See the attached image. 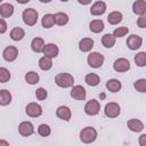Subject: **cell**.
Masks as SVG:
<instances>
[{
  "mask_svg": "<svg viewBox=\"0 0 146 146\" xmlns=\"http://www.w3.org/2000/svg\"><path fill=\"white\" fill-rule=\"evenodd\" d=\"M97 138V131L92 127H86L80 131V139L83 144H91Z\"/></svg>",
  "mask_w": 146,
  "mask_h": 146,
  "instance_id": "1",
  "label": "cell"
},
{
  "mask_svg": "<svg viewBox=\"0 0 146 146\" xmlns=\"http://www.w3.org/2000/svg\"><path fill=\"white\" fill-rule=\"evenodd\" d=\"M55 82L60 88H70V87H73L74 78L70 73L64 72V73H59L55 76Z\"/></svg>",
  "mask_w": 146,
  "mask_h": 146,
  "instance_id": "2",
  "label": "cell"
},
{
  "mask_svg": "<svg viewBox=\"0 0 146 146\" xmlns=\"http://www.w3.org/2000/svg\"><path fill=\"white\" fill-rule=\"evenodd\" d=\"M22 18L27 26H33L38 22V11L33 8H26L23 10Z\"/></svg>",
  "mask_w": 146,
  "mask_h": 146,
  "instance_id": "3",
  "label": "cell"
},
{
  "mask_svg": "<svg viewBox=\"0 0 146 146\" xmlns=\"http://www.w3.org/2000/svg\"><path fill=\"white\" fill-rule=\"evenodd\" d=\"M104 55H102L100 52H97V51H94V52H90L87 57V62L89 64V66L94 67V68H98L100 67L103 64H104Z\"/></svg>",
  "mask_w": 146,
  "mask_h": 146,
  "instance_id": "4",
  "label": "cell"
},
{
  "mask_svg": "<svg viewBox=\"0 0 146 146\" xmlns=\"http://www.w3.org/2000/svg\"><path fill=\"white\" fill-rule=\"evenodd\" d=\"M120 112H121V108H120V105L115 102H111V103H107L105 105V108H104V113L107 117H116L120 115Z\"/></svg>",
  "mask_w": 146,
  "mask_h": 146,
  "instance_id": "5",
  "label": "cell"
},
{
  "mask_svg": "<svg viewBox=\"0 0 146 146\" xmlns=\"http://www.w3.org/2000/svg\"><path fill=\"white\" fill-rule=\"evenodd\" d=\"M100 111V104L96 99H90L84 105V112L87 115H97Z\"/></svg>",
  "mask_w": 146,
  "mask_h": 146,
  "instance_id": "6",
  "label": "cell"
},
{
  "mask_svg": "<svg viewBox=\"0 0 146 146\" xmlns=\"http://www.w3.org/2000/svg\"><path fill=\"white\" fill-rule=\"evenodd\" d=\"M18 56V49L15 46H8L2 51V57L7 62H14Z\"/></svg>",
  "mask_w": 146,
  "mask_h": 146,
  "instance_id": "7",
  "label": "cell"
},
{
  "mask_svg": "<svg viewBox=\"0 0 146 146\" xmlns=\"http://www.w3.org/2000/svg\"><path fill=\"white\" fill-rule=\"evenodd\" d=\"M113 68L119 73L127 72L130 70V62L127 58H117L113 64Z\"/></svg>",
  "mask_w": 146,
  "mask_h": 146,
  "instance_id": "8",
  "label": "cell"
},
{
  "mask_svg": "<svg viewBox=\"0 0 146 146\" xmlns=\"http://www.w3.org/2000/svg\"><path fill=\"white\" fill-rule=\"evenodd\" d=\"M141 43H143V39L141 36L137 35V34H131L128 36V40H127V46L130 50H137L138 48L141 47Z\"/></svg>",
  "mask_w": 146,
  "mask_h": 146,
  "instance_id": "9",
  "label": "cell"
},
{
  "mask_svg": "<svg viewBox=\"0 0 146 146\" xmlns=\"http://www.w3.org/2000/svg\"><path fill=\"white\" fill-rule=\"evenodd\" d=\"M18 132L23 136V137H27L33 135L34 132V127L30 121H23L19 123L18 125Z\"/></svg>",
  "mask_w": 146,
  "mask_h": 146,
  "instance_id": "10",
  "label": "cell"
},
{
  "mask_svg": "<svg viewBox=\"0 0 146 146\" xmlns=\"http://www.w3.org/2000/svg\"><path fill=\"white\" fill-rule=\"evenodd\" d=\"M25 112L31 117H38L42 114V107L36 103H30V104H27Z\"/></svg>",
  "mask_w": 146,
  "mask_h": 146,
  "instance_id": "11",
  "label": "cell"
},
{
  "mask_svg": "<svg viewBox=\"0 0 146 146\" xmlns=\"http://www.w3.org/2000/svg\"><path fill=\"white\" fill-rule=\"evenodd\" d=\"M106 11V3L104 1H96L90 8V14L94 16H100Z\"/></svg>",
  "mask_w": 146,
  "mask_h": 146,
  "instance_id": "12",
  "label": "cell"
},
{
  "mask_svg": "<svg viewBox=\"0 0 146 146\" xmlns=\"http://www.w3.org/2000/svg\"><path fill=\"white\" fill-rule=\"evenodd\" d=\"M86 89L82 86H74L71 90V97L76 99V100H84L86 99Z\"/></svg>",
  "mask_w": 146,
  "mask_h": 146,
  "instance_id": "13",
  "label": "cell"
},
{
  "mask_svg": "<svg viewBox=\"0 0 146 146\" xmlns=\"http://www.w3.org/2000/svg\"><path fill=\"white\" fill-rule=\"evenodd\" d=\"M58 52H59V49L57 47V44L55 43H47L44 49H43V55L46 57H49V58H55L58 56Z\"/></svg>",
  "mask_w": 146,
  "mask_h": 146,
  "instance_id": "14",
  "label": "cell"
},
{
  "mask_svg": "<svg viewBox=\"0 0 146 146\" xmlns=\"http://www.w3.org/2000/svg\"><path fill=\"white\" fill-rule=\"evenodd\" d=\"M56 115H57L59 119L64 120V121H70V120H71V116H72V112H71L70 107L62 105V106H58V107H57V110H56Z\"/></svg>",
  "mask_w": 146,
  "mask_h": 146,
  "instance_id": "15",
  "label": "cell"
},
{
  "mask_svg": "<svg viewBox=\"0 0 146 146\" xmlns=\"http://www.w3.org/2000/svg\"><path fill=\"white\" fill-rule=\"evenodd\" d=\"M127 127L132 132H140L144 130V123L138 119H130L127 122Z\"/></svg>",
  "mask_w": 146,
  "mask_h": 146,
  "instance_id": "16",
  "label": "cell"
},
{
  "mask_svg": "<svg viewBox=\"0 0 146 146\" xmlns=\"http://www.w3.org/2000/svg\"><path fill=\"white\" fill-rule=\"evenodd\" d=\"M132 11L136 15L143 16L146 14V1L144 0H136L132 3Z\"/></svg>",
  "mask_w": 146,
  "mask_h": 146,
  "instance_id": "17",
  "label": "cell"
},
{
  "mask_svg": "<svg viewBox=\"0 0 146 146\" xmlns=\"http://www.w3.org/2000/svg\"><path fill=\"white\" fill-rule=\"evenodd\" d=\"M14 14V6L9 2H3L0 5V15L1 18L10 17Z\"/></svg>",
  "mask_w": 146,
  "mask_h": 146,
  "instance_id": "18",
  "label": "cell"
},
{
  "mask_svg": "<svg viewBox=\"0 0 146 146\" xmlns=\"http://www.w3.org/2000/svg\"><path fill=\"white\" fill-rule=\"evenodd\" d=\"M94 47V40L91 38H83L79 42V49L82 52H88L92 49Z\"/></svg>",
  "mask_w": 146,
  "mask_h": 146,
  "instance_id": "19",
  "label": "cell"
},
{
  "mask_svg": "<svg viewBox=\"0 0 146 146\" xmlns=\"http://www.w3.org/2000/svg\"><path fill=\"white\" fill-rule=\"evenodd\" d=\"M121 88H122V83L117 79H110L106 82V89L111 92H117L121 90Z\"/></svg>",
  "mask_w": 146,
  "mask_h": 146,
  "instance_id": "20",
  "label": "cell"
},
{
  "mask_svg": "<svg viewBox=\"0 0 146 146\" xmlns=\"http://www.w3.org/2000/svg\"><path fill=\"white\" fill-rule=\"evenodd\" d=\"M46 44H44V41L43 39L41 38H34L32 41H31V48L34 52H43V49H44Z\"/></svg>",
  "mask_w": 146,
  "mask_h": 146,
  "instance_id": "21",
  "label": "cell"
},
{
  "mask_svg": "<svg viewBox=\"0 0 146 146\" xmlns=\"http://www.w3.org/2000/svg\"><path fill=\"white\" fill-rule=\"evenodd\" d=\"M104 22L102 21V19H94V21H91L90 22V24H89V29H90V31L91 32H94V33H99V32H102L103 30H104Z\"/></svg>",
  "mask_w": 146,
  "mask_h": 146,
  "instance_id": "22",
  "label": "cell"
},
{
  "mask_svg": "<svg viewBox=\"0 0 146 146\" xmlns=\"http://www.w3.org/2000/svg\"><path fill=\"white\" fill-rule=\"evenodd\" d=\"M25 36V31L22 27H14L10 31V39L14 41H21Z\"/></svg>",
  "mask_w": 146,
  "mask_h": 146,
  "instance_id": "23",
  "label": "cell"
},
{
  "mask_svg": "<svg viewBox=\"0 0 146 146\" xmlns=\"http://www.w3.org/2000/svg\"><path fill=\"white\" fill-rule=\"evenodd\" d=\"M84 81H86V83H87L88 86H90V87H96V86L99 84L100 79H99V75H98V74H96V73H89V74L86 75Z\"/></svg>",
  "mask_w": 146,
  "mask_h": 146,
  "instance_id": "24",
  "label": "cell"
},
{
  "mask_svg": "<svg viewBox=\"0 0 146 146\" xmlns=\"http://www.w3.org/2000/svg\"><path fill=\"white\" fill-rule=\"evenodd\" d=\"M122 18H123V16H122V13H120V11H112L107 16V21H108V23L111 25L119 24L122 21Z\"/></svg>",
  "mask_w": 146,
  "mask_h": 146,
  "instance_id": "25",
  "label": "cell"
},
{
  "mask_svg": "<svg viewBox=\"0 0 146 146\" xmlns=\"http://www.w3.org/2000/svg\"><path fill=\"white\" fill-rule=\"evenodd\" d=\"M55 24V16L52 14H46L41 18V25L44 29H50Z\"/></svg>",
  "mask_w": 146,
  "mask_h": 146,
  "instance_id": "26",
  "label": "cell"
},
{
  "mask_svg": "<svg viewBox=\"0 0 146 146\" xmlns=\"http://www.w3.org/2000/svg\"><path fill=\"white\" fill-rule=\"evenodd\" d=\"M115 41H116V38L111 33H106L102 38V43L106 48H112L115 44Z\"/></svg>",
  "mask_w": 146,
  "mask_h": 146,
  "instance_id": "27",
  "label": "cell"
},
{
  "mask_svg": "<svg viewBox=\"0 0 146 146\" xmlns=\"http://www.w3.org/2000/svg\"><path fill=\"white\" fill-rule=\"evenodd\" d=\"M54 16H55V24L59 26H64L68 23V15L65 13L59 11V13H56Z\"/></svg>",
  "mask_w": 146,
  "mask_h": 146,
  "instance_id": "28",
  "label": "cell"
},
{
  "mask_svg": "<svg viewBox=\"0 0 146 146\" xmlns=\"http://www.w3.org/2000/svg\"><path fill=\"white\" fill-rule=\"evenodd\" d=\"M11 102V94L7 89H1L0 90V105L6 106Z\"/></svg>",
  "mask_w": 146,
  "mask_h": 146,
  "instance_id": "29",
  "label": "cell"
},
{
  "mask_svg": "<svg viewBox=\"0 0 146 146\" xmlns=\"http://www.w3.org/2000/svg\"><path fill=\"white\" fill-rule=\"evenodd\" d=\"M39 67L43 71H49L51 67H52V59L49 58V57H41L39 59Z\"/></svg>",
  "mask_w": 146,
  "mask_h": 146,
  "instance_id": "30",
  "label": "cell"
},
{
  "mask_svg": "<svg viewBox=\"0 0 146 146\" xmlns=\"http://www.w3.org/2000/svg\"><path fill=\"white\" fill-rule=\"evenodd\" d=\"M39 74L34 71H30L25 74V81L29 83V84H35L39 82Z\"/></svg>",
  "mask_w": 146,
  "mask_h": 146,
  "instance_id": "31",
  "label": "cell"
},
{
  "mask_svg": "<svg viewBox=\"0 0 146 146\" xmlns=\"http://www.w3.org/2000/svg\"><path fill=\"white\" fill-rule=\"evenodd\" d=\"M135 63L139 67L146 66V52L145 51H140L137 55H135Z\"/></svg>",
  "mask_w": 146,
  "mask_h": 146,
  "instance_id": "32",
  "label": "cell"
},
{
  "mask_svg": "<svg viewBox=\"0 0 146 146\" xmlns=\"http://www.w3.org/2000/svg\"><path fill=\"white\" fill-rule=\"evenodd\" d=\"M133 88L139 92H146V79H139L135 81Z\"/></svg>",
  "mask_w": 146,
  "mask_h": 146,
  "instance_id": "33",
  "label": "cell"
},
{
  "mask_svg": "<svg viewBox=\"0 0 146 146\" xmlns=\"http://www.w3.org/2000/svg\"><path fill=\"white\" fill-rule=\"evenodd\" d=\"M38 133L40 136H42V137H48L51 133V129H50V127L48 124L43 123V124H40L38 127Z\"/></svg>",
  "mask_w": 146,
  "mask_h": 146,
  "instance_id": "34",
  "label": "cell"
},
{
  "mask_svg": "<svg viewBox=\"0 0 146 146\" xmlns=\"http://www.w3.org/2000/svg\"><path fill=\"white\" fill-rule=\"evenodd\" d=\"M128 33H129V29H128L127 26H121V27H116V29L114 30L113 35H114L115 38H122V36H124V35L128 34Z\"/></svg>",
  "mask_w": 146,
  "mask_h": 146,
  "instance_id": "35",
  "label": "cell"
},
{
  "mask_svg": "<svg viewBox=\"0 0 146 146\" xmlns=\"http://www.w3.org/2000/svg\"><path fill=\"white\" fill-rule=\"evenodd\" d=\"M9 79L10 72L5 67H0V83H6L7 81H9Z\"/></svg>",
  "mask_w": 146,
  "mask_h": 146,
  "instance_id": "36",
  "label": "cell"
},
{
  "mask_svg": "<svg viewBox=\"0 0 146 146\" xmlns=\"http://www.w3.org/2000/svg\"><path fill=\"white\" fill-rule=\"evenodd\" d=\"M48 96V92L44 88H38L35 90V97L39 99V100H44Z\"/></svg>",
  "mask_w": 146,
  "mask_h": 146,
  "instance_id": "37",
  "label": "cell"
},
{
  "mask_svg": "<svg viewBox=\"0 0 146 146\" xmlns=\"http://www.w3.org/2000/svg\"><path fill=\"white\" fill-rule=\"evenodd\" d=\"M137 25L140 29H145L146 27V14L143 16H139V18L137 19Z\"/></svg>",
  "mask_w": 146,
  "mask_h": 146,
  "instance_id": "38",
  "label": "cell"
},
{
  "mask_svg": "<svg viewBox=\"0 0 146 146\" xmlns=\"http://www.w3.org/2000/svg\"><path fill=\"white\" fill-rule=\"evenodd\" d=\"M6 30H7V24L5 22V18H1L0 19V33L3 34L6 32Z\"/></svg>",
  "mask_w": 146,
  "mask_h": 146,
  "instance_id": "39",
  "label": "cell"
},
{
  "mask_svg": "<svg viewBox=\"0 0 146 146\" xmlns=\"http://www.w3.org/2000/svg\"><path fill=\"white\" fill-rule=\"evenodd\" d=\"M138 143H139V146H146V133L140 135V137L138 138Z\"/></svg>",
  "mask_w": 146,
  "mask_h": 146,
  "instance_id": "40",
  "label": "cell"
},
{
  "mask_svg": "<svg viewBox=\"0 0 146 146\" xmlns=\"http://www.w3.org/2000/svg\"><path fill=\"white\" fill-rule=\"evenodd\" d=\"M0 146H9V144H8V141H7V140L1 139V140H0Z\"/></svg>",
  "mask_w": 146,
  "mask_h": 146,
  "instance_id": "41",
  "label": "cell"
}]
</instances>
